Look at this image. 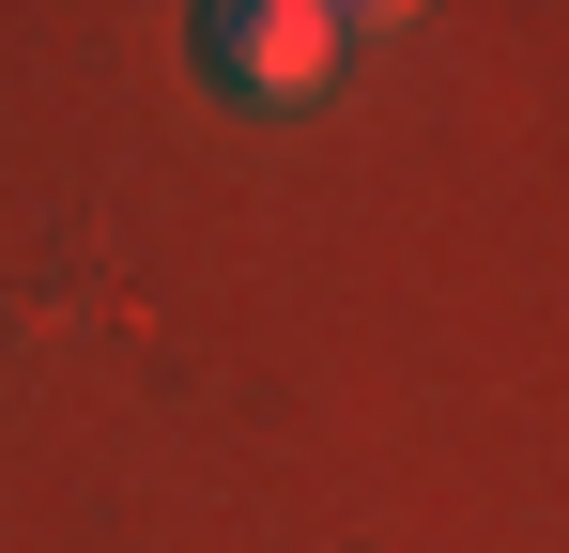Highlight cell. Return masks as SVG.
Here are the masks:
<instances>
[{
    "instance_id": "6da1fadb",
    "label": "cell",
    "mask_w": 569,
    "mask_h": 553,
    "mask_svg": "<svg viewBox=\"0 0 569 553\" xmlns=\"http://www.w3.org/2000/svg\"><path fill=\"white\" fill-rule=\"evenodd\" d=\"M339 31H355V16H323V0H200L186 62L216 92H247V108H292V92L339 78Z\"/></svg>"
}]
</instances>
